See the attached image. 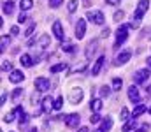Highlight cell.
<instances>
[{
    "label": "cell",
    "instance_id": "obj_1",
    "mask_svg": "<svg viewBox=\"0 0 151 132\" xmlns=\"http://www.w3.org/2000/svg\"><path fill=\"white\" fill-rule=\"evenodd\" d=\"M128 28H130L128 25H119V27H118V30H116V44H114L116 49H118V48L121 46V43L128 37Z\"/></svg>",
    "mask_w": 151,
    "mask_h": 132
},
{
    "label": "cell",
    "instance_id": "obj_2",
    "mask_svg": "<svg viewBox=\"0 0 151 132\" xmlns=\"http://www.w3.org/2000/svg\"><path fill=\"white\" fill-rule=\"evenodd\" d=\"M130 56H132V51H130V49L119 51V53L114 56V65H123V63H127V62L130 60Z\"/></svg>",
    "mask_w": 151,
    "mask_h": 132
},
{
    "label": "cell",
    "instance_id": "obj_3",
    "mask_svg": "<svg viewBox=\"0 0 151 132\" xmlns=\"http://www.w3.org/2000/svg\"><path fill=\"white\" fill-rule=\"evenodd\" d=\"M86 18H88L90 21H93L95 25H102V23H104V14H102V11H88V12H86Z\"/></svg>",
    "mask_w": 151,
    "mask_h": 132
},
{
    "label": "cell",
    "instance_id": "obj_4",
    "mask_svg": "<svg viewBox=\"0 0 151 132\" xmlns=\"http://www.w3.org/2000/svg\"><path fill=\"white\" fill-rule=\"evenodd\" d=\"M148 78H150V69H141V71H137V72L134 74V81H135L137 85L146 83Z\"/></svg>",
    "mask_w": 151,
    "mask_h": 132
},
{
    "label": "cell",
    "instance_id": "obj_5",
    "mask_svg": "<svg viewBox=\"0 0 151 132\" xmlns=\"http://www.w3.org/2000/svg\"><path fill=\"white\" fill-rule=\"evenodd\" d=\"M83 100V90L77 87V88H72L70 93H69V102L70 104H79Z\"/></svg>",
    "mask_w": 151,
    "mask_h": 132
},
{
    "label": "cell",
    "instance_id": "obj_6",
    "mask_svg": "<svg viewBox=\"0 0 151 132\" xmlns=\"http://www.w3.org/2000/svg\"><path fill=\"white\" fill-rule=\"evenodd\" d=\"M84 34H86V21L84 19H77V23H76V37H77V41L83 39Z\"/></svg>",
    "mask_w": 151,
    "mask_h": 132
},
{
    "label": "cell",
    "instance_id": "obj_7",
    "mask_svg": "<svg viewBox=\"0 0 151 132\" xmlns=\"http://www.w3.org/2000/svg\"><path fill=\"white\" fill-rule=\"evenodd\" d=\"M148 9H150V0H139V4H137V9H135V14L142 18V16L148 12Z\"/></svg>",
    "mask_w": 151,
    "mask_h": 132
},
{
    "label": "cell",
    "instance_id": "obj_8",
    "mask_svg": "<svg viewBox=\"0 0 151 132\" xmlns=\"http://www.w3.org/2000/svg\"><path fill=\"white\" fill-rule=\"evenodd\" d=\"M79 122H81V118H79L77 113H72V115H69V116L65 118V123H67V127H70V129H76V127L79 125Z\"/></svg>",
    "mask_w": 151,
    "mask_h": 132
},
{
    "label": "cell",
    "instance_id": "obj_9",
    "mask_svg": "<svg viewBox=\"0 0 151 132\" xmlns=\"http://www.w3.org/2000/svg\"><path fill=\"white\" fill-rule=\"evenodd\" d=\"M35 88H37V92H47L49 90V79L47 78H37L35 79Z\"/></svg>",
    "mask_w": 151,
    "mask_h": 132
},
{
    "label": "cell",
    "instance_id": "obj_10",
    "mask_svg": "<svg viewBox=\"0 0 151 132\" xmlns=\"http://www.w3.org/2000/svg\"><path fill=\"white\" fill-rule=\"evenodd\" d=\"M128 99L132 100V102H135V104H139L141 102V95H139V88L137 87H132L128 88Z\"/></svg>",
    "mask_w": 151,
    "mask_h": 132
},
{
    "label": "cell",
    "instance_id": "obj_11",
    "mask_svg": "<svg viewBox=\"0 0 151 132\" xmlns=\"http://www.w3.org/2000/svg\"><path fill=\"white\" fill-rule=\"evenodd\" d=\"M23 79H25V74L21 71H11V76H9L11 83H21Z\"/></svg>",
    "mask_w": 151,
    "mask_h": 132
},
{
    "label": "cell",
    "instance_id": "obj_12",
    "mask_svg": "<svg viewBox=\"0 0 151 132\" xmlns=\"http://www.w3.org/2000/svg\"><path fill=\"white\" fill-rule=\"evenodd\" d=\"M53 34H55L56 39L63 41V28H62V23H60V21H55V23H53Z\"/></svg>",
    "mask_w": 151,
    "mask_h": 132
},
{
    "label": "cell",
    "instance_id": "obj_13",
    "mask_svg": "<svg viewBox=\"0 0 151 132\" xmlns=\"http://www.w3.org/2000/svg\"><path fill=\"white\" fill-rule=\"evenodd\" d=\"M104 62H106V56H100V58L93 63V67H91V76H99V72H100V69H102Z\"/></svg>",
    "mask_w": 151,
    "mask_h": 132
},
{
    "label": "cell",
    "instance_id": "obj_14",
    "mask_svg": "<svg viewBox=\"0 0 151 132\" xmlns=\"http://www.w3.org/2000/svg\"><path fill=\"white\" fill-rule=\"evenodd\" d=\"M51 109H55V100H53L51 97H44V99H42V111L49 113Z\"/></svg>",
    "mask_w": 151,
    "mask_h": 132
},
{
    "label": "cell",
    "instance_id": "obj_15",
    "mask_svg": "<svg viewBox=\"0 0 151 132\" xmlns=\"http://www.w3.org/2000/svg\"><path fill=\"white\" fill-rule=\"evenodd\" d=\"M2 11H4V14H12V11H14V2L12 0H7V2H4L2 4Z\"/></svg>",
    "mask_w": 151,
    "mask_h": 132
},
{
    "label": "cell",
    "instance_id": "obj_16",
    "mask_svg": "<svg viewBox=\"0 0 151 132\" xmlns=\"http://www.w3.org/2000/svg\"><path fill=\"white\" fill-rule=\"evenodd\" d=\"M90 109H91L93 113H99V111L102 109V99H93V100L90 102Z\"/></svg>",
    "mask_w": 151,
    "mask_h": 132
},
{
    "label": "cell",
    "instance_id": "obj_17",
    "mask_svg": "<svg viewBox=\"0 0 151 132\" xmlns=\"http://www.w3.org/2000/svg\"><path fill=\"white\" fill-rule=\"evenodd\" d=\"M100 129H102L104 132L111 131V129H113V118H109V116H106V118L102 120V123H100Z\"/></svg>",
    "mask_w": 151,
    "mask_h": 132
},
{
    "label": "cell",
    "instance_id": "obj_18",
    "mask_svg": "<svg viewBox=\"0 0 151 132\" xmlns=\"http://www.w3.org/2000/svg\"><path fill=\"white\" fill-rule=\"evenodd\" d=\"M95 51H97V41L88 43V46H86V58H91Z\"/></svg>",
    "mask_w": 151,
    "mask_h": 132
},
{
    "label": "cell",
    "instance_id": "obj_19",
    "mask_svg": "<svg viewBox=\"0 0 151 132\" xmlns=\"http://www.w3.org/2000/svg\"><path fill=\"white\" fill-rule=\"evenodd\" d=\"M49 44H51V37H49L47 34L40 35V39H39V48H42V49H44V48H47Z\"/></svg>",
    "mask_w": 151,
    "mask_h": 132
},
{
    "label": "cell",
    "instance_id": "obj_20",
    "mask_svg": "<svg viewBox=\"0 0 151 132\" xmlns=\"http://www.w3.org/2000/svg\"><path fill=\"white\" fill-rule=\"evenodd\" d=\"M21 65L23 67H32L34 65V58L30 55H21Z\"/></svg>",
    "mask_w": 151,
    "mask_h": 132
},
{
    "label": "cell",
    "instance_id": "obj_21",
    "mask_svg": "<svg viewBox=\"0 0 151 132\" xmlns=\"http://www.w3.org/2000/svg\"><path fill=\"white\" fill-rule=\"evenodd\" d=\"M34 7V0H19V9L25 12V11H28V9H32Z\"/></svg>",
    "mask_w": 151,
    "mask_h": 132
},
{
    "label": "cell",
    "instance_id": "obj_22",
    "mask_svg": "<svg viewBox=\"0 0 151 132\" xmlns=\"http://www.w3.org/2000/svg\"><path fill=\"white\" fill-rule=\"evenodd\" d=\"M23 97V90L21 88H14V92H12V102L14 104H19V99Z\"/></svg>",
    "mask_w": 151,
    "mask_h": 132
},
{
    "label": "cell",
    "instance_id": "obj_23",
    "mask_svg": "<svg viewBox=\"0 0 151 132\" xmlns=\"http://www.w3.org/2000/svg\"><path fill=\"white\" fill-rule=\"evenodd\" d=\"M139 25H141V16L134 14V16H132V19H130V23H128V27H130V28H137Z\"/></svg>",
    "mask_w": 151,
    "mask_h": 132
},
{
    "label": "cell",
    "instance_id": "obj_24",
    "mask_svg": "<svg viewBox=\"0 0 151 132\" xmlns=\"http://www.w3.org/2000/svg\"><path fill=\"white\" fill-rule=\"evenodd\" d=\"M146 109H148V107H146L144 104H139V106H137V107L134 109V115H132V118H137V116H141V115H142V113H144Z\"/></svg>",
    "mask_w": 151,
    "mask_h": 132
},
{
    "label": "cell",
    "instance_id": "obj_25",
    "mask_svg": "<svg viewBox=\"0 0 151 132\" xmlns=\"http://www.w3.org/2000/svg\"><path fill=\"white\" fill-rule=\"evenodd\" d=\"M60 48H62L63 51H67V53H72V51H74V44H72V43H69V41H62Z\"/></svg>",
    "mask_w": 151,
    "mask_h": 132
},
{
    "label": "cell",
    "instance_id": "obj_26",
    "mask_svg": "<svg viewBox=\"0 0 151 132\" xmlns=\"http://www.w3.org/2000/svg\"><path fill=\"white\" fill-rule=\"evenodd\" d=\"M135 125H137V123H135V118H132L130 122H127V123H125V127H123V132H130L132 129H135Z\"/></svg>",
    "mask_w": 151,
    "mask_h": 132
},
{
    "label": "cell",
    "instance_id": "obj_27",
    "mask_svg": "<svg viewBox=\"0 0 151 132\" xmlns=\"http://www.w3.org/2000/svg\"><path fill=\"white\" fill-rule=\"evenodd\" d=\"M65 67H67V63H65V62H62V63H56V65H53V67H51V72H53V74H56V72L63 71Z\"/></svg>",
    "mask_w": 151,
    "mask_h": 132
},
{
    "label": "cell",
    "instance_id": "obj_28",
    "mask_svg": "<svg viewBox=\"0 0 151 132\" xmlns=\"http://www.w3.org/2000/svg\"><path fill=\"white\" fill-rule=\"evenodd\" d=\"M121 87H123V79H121V78H114L113 79V90L119 92V88Z\"/></svg>",
    "mask_w": 151,
    "mask_h": 132
},
{
    "label": "cell",
    "instance_id": "obj_29",
    "mask_svg": "<svg viewBox=\"0 0 151 132\" xmlns=\"http://www.w3.org/2000/svg\"><path fill=\"white\" fill-rule=\"evenodd\" d=\"M2 71H4V72L12 71V63H11V62H7V60H2Z\"/></svg>",
    "mask_w": 151,
    "mask_h": 132
},
{
    "label": "cell",
    "instance_id": "obj_30",
    "mask_svg": "<svg viewBox=\"0 0 151 132\" xmlns=\"http://www.w3.org/2000/svg\"><path fill=\"white\" fill-rule=\"evenodd\" d=\"M28 122H30V116H28V115H25V113H23V115H21V116H19V127H25V125H27V123H28Z\"/></svg>",
    "mask_w": 151,
    "mask_h": 132
},
{
    "label": "cell",
    "instance_id": "obj_31",
    "mask_svg": "<svg viewBox=\"0 0 151 132\" xmlns=\"http://www.w3.org/2000/svg\"><path fill=\"white\" fill-rule=\"evenodd\" d=\"M128 116H130V113H128V109L127 107H121V113H119V120H128Z\"/></svg>",
    "mask_w": 151,
    "mask_h": 132
},
{
    "label": "cell",
    "instance_id": "obj_32",
    "mask_svg": "<svg viewBox=\"0 0 151 132\" xmlns=\"http://www.w3.org/2000/svg\"><path fill=\"white\" fill-rule=\"evenodd\" d=\"M109 93H111V88L109 87H100V97H109Z\"/></svg>",
    "mask_w": 151,
    "mask_h": 132
},
{
    "label": "cell",
    "instance_id": "obj_33",
    "mask_svg": "<svg viewBox=\"0 0 151 132\" xmlns=\"http://www.w3.org/2000/svg\"><path fill=\"white\" fill-rule=\"evenodd\" d=\"M113 18H114V21H118V23H119V21H121V19L125 18V12H123V11H116Z\"/></svg>",
    "mask_w": 151,
    "mask_h": 132
},
{
    "label": "cell",
    "instance_id": "obj_34",
    "mask_svg": "<svg viewBox=\"0 0 151 132\" xmlns=\"http://www.w3.org/2000/svg\"><path fill=\"white\" fill-rule=\"evenodd\" d=\"M67 9H69V12H76V9H77V0H70L69 5H67Z\"/></svg>",
    "mask_w": 151,
    "mask_h": 132
},
{
    "label": "cell",
    "instance_id": "obj_35",
    "mask_svg": "<svg viewBox=\"0 0 151 132\" xmlns=\"http://www.w3.org/2000/svg\"><path fill=\"white\" fill-rule=\"evenodd\" d=\"M9 46V37H5V35H2V41H0V49L4 51L5 48Z\"/></svg>",
    "mask_w": 151,
    "mask_h": 132
},
{
    "label": "cell",
    "instance_id": "obj_36",
    "mask_svg": "<svg viewBox=\"0 0 151 132\" xmlns=\"http://www.w3.org/2000/svg\"><path fill=\"white\" fill-rule=\"evenodd\" d=\"M14 116H16L14 111H12V113H7V115H4V122H5V123H11V122L14 120Z\"/></svg>",
    "mask_w": 151,
    "mask_h": 132
},
{
    "label": "cell",
    "instance_id": "obj_37",
    "mask_svg": "<svg viewBox=\"0 0 151 132\" xmlns=\"http://www.w3.org/2000/svg\"><path fill=\"white\" fill-rule=\"evenodd\" d=\"M90 122H91V123H99V122H102V116H100L99 113H93L91 118H90Z\"/></svg>",
    "mask_w": 151,
    "mask_h": 132
},
{
    "label": "cell",
    "instance_id": "obj_38",
    "mask_svg": "<svg viewBox=\"0 0 151 132\" xmlns=\"http://www.w3.org/2000/svg\"><path fill=\"white\" fill-rule=\"evenodd\" d=\"M63 4V0H49V7L51 9H56V7H60Z\"/></svg>",
    "mask_w": 151,
    "mask_h": 132
},
{
    "label": "cell",
    "instance_id": "obj_39",
    "mask_svg": "<svg viewBox=\"0 0 151 132\" xmlns=\"http://www.w3.org/2000/svg\"><path fill=\"white\" fill-rule=\"evenodd\" d=\"M63 107V97H58L55 100V109H62Z\"/></svg>",
    "mask_w": 151,
    "mask_h": 132
},
{
    "label": "cell",
    "instance_id": "obj_40",
    "mask_svg": "<svg viewBox=\"0 0 151 132\" xmlns=\"http://www.w3.org/2000/svg\"><path fill=\"white\" fill-rule=\"evenodd\" d=\"M109 35H111V30H109V28H107V27H106V28H104V30H102V32H100V37H102V39H107V37H109Z\"/></svg>",
    "mask_w": 151,
    "mask_h": 132
},
{
    "label": "cell",
    "instance_id": "obj_41",
    "mask_svg": "<svg viewBox=\"0 0 151 132\" xmlns=\"http://www.w3.org/2000/svg\"><path fill=\"white\" fill-rule=\"evenodd\" d=\"M28 18H27V14L25 12H19V16H18V23H25Z\"/></svg>",
    "mask_w": 151,
    "mask_h": 132
},
{
    "label": "cell",
    "instance_id": "obj_42",
    "mask_svg": "<svg viewBox=\"0 0 151 132\" xmlns=\"http://www.w3.org/2000/svg\"><path fill=\"white\" fill-rule=\"evenodd\" d=\"M34 30H35V25H30V27H28V28H27V30H25V35H27V37H30V35H32V32H34Z\"/></svg>",
    "mask_w": 151,
    "mask_h": 132
},
{
    "label": "cell",
    "instance_id": "obj_43",
    "mask_svg": "<svg viewBox=\"0 0 151 132\" xmlns=\"http://www.w3.org/2000/svg\"><path fill=\"white\" fill-rule=\"evenodd\" d=\"M11 34H12V35H19V28H18L16 25H14V27H11Z\"/></svg>",
    "mask_w": 151,
    "mask_h": 132
},
{
    "label": "cell",
    "instance_id": "obj_44",
    "mask_svg": "<svg viewBox=\"0 0 151 132\" xmlns=\"http://www.w3.org/2000/svg\"><path fill=\"white\" fill-rule=\"evenodd\" d=\"M109 5H119V0H106Z\"/></svg>",
    "mask_w": 151,
    "mask_h": 132
},
{
    "label": "cell",
    "instance_id": "obj_45",
    "mask_svg": "<svg viewBox=\"0 0 151 132\" xmlns=\"http://www.w3.org/2000/svg\"><path fill=\"white\" fill-rule=\"evenodd\" d=\"M5 99H7V95H5V92H4V93H2V100H0V102H2V104H5Z\"/></svg>",
    "mask_w": 151,
    "mask_h": 132
},
{
    "label": "cell",
    "instance_id": "obj_46",
    "mask_svg": "<svg viewBox=\"0 0 151 132\" xmlns=\"http://www.w3.org/2000/svg\"><path fill=\"white\" fill-rule=\"evenodd\" d=\"M146 63H148V69H150V71H151V56H150V58H148V60H146Z\"/></svg>",
    "mask_w": 151,
    "mask_h": 132
},
{
    "label": "cell",
    "instance_id": "obj_47",
    "mask_svg": "<svg viewBox=\"0 0 151 132\" xmlns=\"http://www.w3.org/2000/svg\"><path fill=\"white\" fill-rule=\"evenodd\" d=\"M146 131H148V125H144L142 129H139V131H137V132H146Z\"/></svg>",
    "mask_w": 151,
    "mask_h": 132
},
{
    "label": "cell",
    "instance_id": "obj_48",
    "mask_svg": "<svg viewBox=\"0 0 151 132\" xmlns=\"http://www.w3.org/2000/svg\"><path fill=\"white\" fill-rule=\"evenodd\" d=\"M77 132H88V127H81Z\"/></svg>",
    "mask_w": 151,
    "mask_h": 132
},
{
    "label": "cell",
    "instance_id": "obj_49",
    "mask_svg": "<svg viewBox=\"0 0 151 132\" xmlns=\"http://www.w3.org/2000/svg\"><path fill=\"white\" fill-rule=\"evenodd\" d=\"M83 4H84V7H88L90 5V0H83Z\"/></svg>",
    "mask_w": 151,
    "mask_h": 132
},
{
    "label": "cell",
    "instance_id": "obj_50",
    "mask_svg": "<svg viewBox=\"0 0 151 132\" xmlns=\"http://www.w3.org/2000/svg\"><path fill=\"white\" fill-rule=\"evenodd\" d=\"M148 95H151V85L148 87Z\"/></svg>",
    "mask_w": 151,
    "mask_h": 132
},
{
    "label": "cell",
    "instance_id": "obj_51",
    "mask_svg": "<svg viewBox=\"0 0 151 132\" xmlns=\"http://www.w3.org/2000/svg\"><path fill=\"white\" fill-rule=\"evenodd\" d=\"M28 132H37V129H30Z\"/></svg>",
    "mask_w": 151,
    "mask_h": 132
},
{
    "label": "cell",
    "instance_id": "obj_52",
    "mask_svg": "<svg viewBox=\"0 0 151 132\" xmlns=\"http://www.w3.org/2000/svg\"><path fill=\"white\" fill-rule=\"evenodd\" d=\"M93 132H104V131L102 129H97V131H93Z\"/></svg>",
    "mask_w": 151,
    "mask_h": 132
},
{
    "label": "cell",
    "instance_id": "obj_53",
    "mask_svg": "<svg viewBox=\"0 0 151 132\" xmlns=\"http://www.w3.org/2000/svg\"><path fill=\"white\" fill-rule=\"evenodd\" d=\"M150 39H151V30H150Z\"/></svg>",
    "mask_w": 151,
    "mask_h": 132
},
{
    "label": "cell",
    "instance_id": "obj_54",
    "mask_svg": "<svg viewBox=\"0 0 151 132\" xmlns=\"http://www.w3.org/2000/svg\"><path fill=\"white\" fill-rule=\"evenodd\" d=\"M150 113H151V107H150Z\"/></svg>",
    "mask_w": 151,
    "mask_h": 132
}]
</instances>
